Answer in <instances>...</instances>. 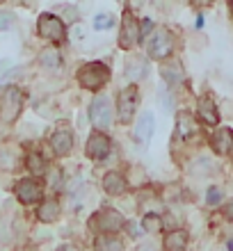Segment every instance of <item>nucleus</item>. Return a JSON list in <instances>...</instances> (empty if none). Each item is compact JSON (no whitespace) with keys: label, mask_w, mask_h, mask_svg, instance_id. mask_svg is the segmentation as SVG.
Returning a JSON list of instances; mask_svg holds the SVG:
<instances>
[{"label":"nucleus","mask_w":233,"mask_h":251,"mask_svg":"<svg viewBox=\"0 0 233 251\" xmlns=\"http://www.w3.org/2000/svg\"><path fill=\"white\" fill-rule=\"evenodd\" d=\"M16 197H19L21 203H26V205L37 203V201L44 199V187L34 178H23V180H19V185H16Z\"/></svg>","instance_id":"nucleus-10"},{"label":"nucleus","mask_w":233,"mask_h":251,"mask_svg":"<svg viewBox=\"0 0 233 251\" xmlns=\"http://www.w3.org/2000/svg\"><path fill=\"white\" fill-rule=\"evenodd\" d=\"M51 146H53V153L57 158H67L71 149H74V135L69 130H57L51 137Z\"/></svg>","instance_id":"nucleus-13"},{"label":"nucleus","mask_w":233,"mask_h":251,"mask_svg":"<svg viewBox=\"0 0 233 251\" xmlns=\"http://www.w3.org/2000/svg\"><path fill=\"white\" fill-rule=\"evenodd\" d=\"M26 167L32 172V176H39V174L46 172V162H44V158H41L39 153H30L26 158Z\"/></svg>","instance_id":"nucleus-20"},{"label":"nucleus","mask_w":233,"mask_h":251,"mask_svg":"<svg viewBox=\"0 0 233 251\" xmlns=\"http://www.w3.org/2000/svg\"><path fill=\"white\" fill-rule=\"evenodd\" d=\"M37 32H39L41 39H48V41H53V44H57V41H62L67 37V27H64L60 16L46 12V14H41L39 21H37Z\"/></svg>","instance_id":"nucleus-7"},{"label":"nucleus","mask_w":233,"mask_h":251,"mask_svg":"<svg viewBox=\"0 0 233 251\" xmlns=\"http://www.w3.org/2000/svg\"><path fill=\"white\" fill-rule=\"evenodd\" d=\"M23 110V92L19 87H7L0 94V119L5 124H14Z\"/></svg>","instance_id":"nucleus-2"},{"label":"nucleus","mask_w":233,"mask_h":251,"mask_svg":"<svg viewBox=\"0 0 233 251\" xmlns=\"http://www.w3.org/2000/svg\"><path fill=\"white\" fill-rule=\"evenodd\" d=\"M176 130H179V135L183 139H190L197 135V119H194L190 112H181L179 114V119H176Z\"/></svg>","instance_id":"nucleus-17"},{"label":"nucleus","mask_w":233,"mask_h":251,"mask_svg":"<svg viewBox=\"0 0 233 251\" xmlns=\"http://www.w3.org/2000/svg\"><path fill=\"white\" fill-rule=\"evenodd\" d=\"M57 251H78V249H76L74 245H62V247H60V249H57Z\"/></svg>","instance_id":"nucleus-26"},{"label":"nucleus","mask_w":233,"mask_h":251,"mask_svg":"<svg viewBox=\"0 0 233 251\" xmlns=\"http://www.w3.org/2000/svg\"><path fill=\"white\" fill-rule=\"evenodd\" d=\"M233 146V135H231V128L227 126H222L217 130L213 132V137H210V149H213L215 155H227L231 151Z\"/></svg>","instance_id":"nucleus-12"},{"label":"nucleus","mask_w":233,"mask_h":251,"mask_svg":"<svg viewBox=\"0 0 233 251\" xmlns=\"http://www.w3.org/2000/svg\"><path fill=\"white\" fill-rule=\"evenodd\" d=\"M187 235L185 231H172L167 233L165 242H162V249L165 251H187Z\"/></svg>","instance_id":"nucleus-18"},{"label":"nucleus","mask_w":233,"mask_h":251,"mask_svg":"<svg viewBox=\"0 0 233 251\" xmlns=\"http://www.w3.org/2000/svg\"><path fill=\"white\" fill-rule=\"evenodd\" d=\"M39 62L44 66H60V62H62V57H60V53L55 50V48H46V50H41V55H39Z\"/></svg>","instance_id":"nucleus-22"},{"label":"nucleus","mask_w":233,"mask_h":251,"mask_svg":"<svg viewBox=\"0 0 233 251\" xmlns=\"http://www.w3.org/2000/svg\"><path fill=\"white\" fill-rule=\"evenodd\" d=\"M197 117H199L204 124H208V126L220 124V112H217L215 100H210V99H199L197 100Z\"/></svg>","instance_id":"nucleus-14"},{"label":"nucleus","mask_w":233,"mask_h":251,"mask_svg":"<svg viewBox=\"0 0 233 251\" xmlns=\"http://www.w3.org/2000/svg\"><path fill=\"white\" fill-rule=\"evenodd\" d=\"M103 190L107 194H112V197H119V194L126 192V178L119 172H107L103 176Z\"/></svg>","instance_id":"nucleus-16"},{"label":"nucleus","mask_w":233,"mask_h":251,"mask_svg":"<svg viewBox=\"0 0 233 251\" xmlns=\"http://www.w3.org/2000/svg\"><path fill=\"white\" fill-rule=\"evenodd\" d=\"M112 25H114L112 14H96V16H94V27H96V30H110Z\"/></svg>","instance_id":"nucleus-23"},{"label":"nucleus","mask_w":233,"mask_h":251,"mask_svg":"<svg viewBox=\"0 0 233 251\" xmlns=\"http://www.w3.org/2000/svg\"><path fill=\"white\" fill-rule=\"evenodd\" d=\"M220 201H222V192L217 190V187H210L206 194V203L208 205H220Z\"/></svg>","instance_id":"nucleus-24"},{"label":"nucleus","mask_w":233,"mask_h":251,"mask_svg":"<svg viewBox=\"0 0 233 251\" xmlns=\"http://www.w3.org/2000/svg\"><path fill=\"white\" fill-rule=\"evenodd\" d=\"M60 203L55 201V199H48V201H41L39 208H37V219H39L41 224H53L60 219Z\"/></svg>","instance_id":"nucleus-15"},{"label":"nucleus","mask_w":233,"mask_h":251,"mask_svg":"<svg viewBox=\"0 0 233 251\" xmlns=\"http://www.w3.org/2000/svg\"><path fill=\"white\" fill-rule=\"evenodd\" d=\"M110 80V69L103 62H87L78 69V82L87 92H99Z\"/></svg>","instance_id":"nucleus-1"},{"label":"nucleus","mask_w":233,"mask_h":251,"mask_svg":"<svg viewBox=\"0 0 233 251\" xmlns=\"http://www.w3.org/2000/svg\"><path fill=\"white\" fill-rule=\"evenodd\" d=\"M137 251H155V247H151V245H142Z\"/></svg>","instance_id":"nucleus-27"},{"label":"nucleus","mask_w":233,"mask_h":251,"mask_svg":"<svg viewBox=\"0 0 233 251\" xmlns=\"http://www.w3.org/2000/svg\"><path fill=\"white\" fill-rule=\"evenodd\" d=\"M137 105H140V89L135 85L124 87L117 96V114H119L121 124H130L137 112Z\"/></svg>","instance_id":"nucleus-4"},{"label":"nucleus","mask_w":233,"mask_h":251,"mask_svg":"<svg viewBox=\"0 0 233 251\" xmlns=\"http://www.w3.org/2000/svg\"><path fill=\"white\" fill-rule=\"evenodd\" d=\"M174 53V34L167 27L155 30L154 37L147 44V55L151 60H167Z\"/></svg>","instance_id":"nucleus-5"},{"label":"nucleus","mask_w":233,"mask_h":251,"mask_svg":"<svg viewBox=\"0 0 233 251\" xmlns=\"http://www.w3.org/2000/svg\"><path fill=\"white\" fill-rule=\"evenodd\" d=\"M140 32H142V27H140V23H137V19L133 16V12H124L121 32H119V48L130 50V48L140 41Z\"/></svg>","instance_id":"nucleus-8"},{"label":"nucleus","mask_w":233,"mask_h":251,"mask_svg":"<svg viewBox=\"0 0 233 251\" xmlns=\"http://www.w3.org/2000/svg\"><path fill=\"white\" fill-rule=\"evenodd\" d=\"M94 251H124V242L112 235H101L94 242Z\"/></svg>","instance_id":"nucleus-19"},{"label":"nucleus","mask_w":233,"mask_h":251,"mask_svg":"<svg viewBox=\"0 0 233 251\" xmlns=\"http://www.w3.org/2000/svg\"><path fill=\"white\" fill-rule=\"evenodd\" d=\"M124 215L114 208H105V210H99L92 217V226L101 235H117V233L124 228Z\"/></svg>","instance_id":"nucleus-3"},{"label":"nucleus","mask_w":233,"mask_h":251,"mask_svg":"<svg viewBox=\"0 0 233 251\" xmlns=\"http://www.w3.org/2000/svg\"><path fill=\"white\" fill-rule=\"evenodd\" d=\"M12 14L9 12H0V30H9L12 27Z\"/></svg>","instance_id":"nucleus-25"},{"label":"nucleus","mask_w":233,"mask_h":251,"mask_svg":"<svg viewBox=\"0 0 233 251\" xmlns=\"http://www.w3.org/2000/svg\"><path fill=\"white\" fill-rule=\"evenodd\" d=\"M154 132H155V117L151 112H144L140 117V121H137V128L133 130L135 144L140 149H147L151 137H154Z\"/></svg>","instance_id":"nucleus-9"},{"label":"nucleus","mask_w":233,"mask_h":251,"mask_svg":"<svg viewBox=\"0 0 233 251\" xmlns=\"http://www.w3.org/2000/svg\"><path fill=\"white\" fill-rule=\"evenodd\" d=\"M89 121L96 128V132H103L112 126V107H110V99L99 94L89 105Z\"/></svg>","instance_id":"nucleus-6"},{"label":"nucleus","mask_w":233,"mask_h":251,"mask_svg":"<svg viewBox=\"0 0 233 251\" xmlns=\"http://www.w3.org/2000/svg\"><path fill=\"white\" fill-rule=\"evenodd\" d=\"M110 149H112V144H110L107 135H103V132H92L85 146L87 155L92 160H105L110 155Z\"/></svg>","instance_id":"nucleus-11"},{"label":"nucleus","mask_w":233,"mask_h":251,"mask_svg":"<svg viewBox=\"0 0 233 251\" xmlns=\"http://www.w3.org/2000/svg\"><path fill=\"white\" fill-rule=\"evenodd\" d=\"M142 228L147 233H158L160 228H162V219H160V215H155V212H147L144 217H142Z\"/></svg>","instance_id":"nucleus-21"}]
</instances>
